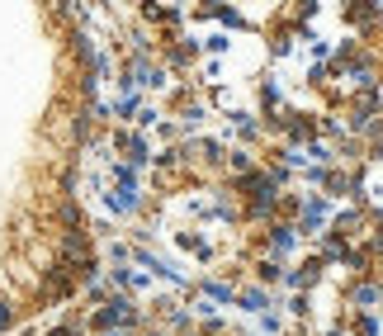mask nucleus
Segmentation results:
<instances>
[{"label":"nucleus","instance_id":"obj_12","mask_svg":"<svg viewBox=\"0 0 383 336\" xmlns=\"http://www.w3.org/2000/svg\"><path fill=\"white\" fill-rule=\"evenodd\" d=\"M52 336H71V332H52Z\"/></svg>","mask_w":383,"mask_h":336},{"label":"nucleus","instance_id":"obj_2","mask_svg":"<svg viewBox=\"0 0 383 336\" xmlns=\"http://www.w3.org/2000/svg\"><path fill=\"white\" fill-rule=\"evenodd\" d=\"M293 246H298V223H274L270 227V251L284 256V251H293Z\"/></svg>","mask_w":383,"mask_h":336},{"label":"nucleus","instance_id":"obj_11","mask_svg":"<svg viewBox=\"0 0 383 336\" xmlns=\"http://www.w3.org/2000/svg\"><path fill=\"white\" fill-rule=\"evenodd\" d=\"M237 128H241V138H255V133H260V128H255V119H237Z\"/></svg>","mask_w":383,"mask_h":336},{"label":"nucleus","instance_id":"obj_7","mask_svg":"<svg viewBox=\"0 0 383 336\" xmlns=\"http://www.w3.org/2000/svg\"><path fill=\"white\" fill-rule=\"evenodd\" d=\"M355 332L360 336H379V318H374V313H355Z\"/></svg>","mask_w":383,"mask_h":336},{"label":"nucleus","instance_id":"obj_1","mask_svg":"<svg viewBox=\"0 0 383 336\" xmlns=\"http://www.w3.org/2000/svg\"><path fill=\"white\" fill-rule=\"evenodd\" d=\"M327 223V199L322 194H312V199H303V208H298V232H312V227Z\"/></svg>","mask_w":383,"mask_h":336},{"label":"nucleus","instance_id":"obj_5","mask_svg":"<svg viewBox=\"0 0 383 336\" xmlns=\"http://www.w3.org/2000/svg\"><path fill=\"white\" fill-rule=\"evenodd\" d=\"M351 19H355V24H365V29H374V24L383 19V10H379V5H351Z\"/></svg>","mask_w":383,"mask_h":336},{"label":"nucleus","instance_id":"obj_6","mask_svg":"<svg viewBox=\"0 0 383 336\" xmlns=\"http://www.w3.org/2000/svg\"><path fill=\"white\" fill-rule=\"evenodd\" d=\"M241 308H251V313H265V308H270L265 289H246V294H241Z\"/></svg>","mask_w":383,"mask_h":336},{"label":"nucleus","instance_id":"obj_4","mask_svg":"<svg viewBox=\"0 0 383 336\" xmlns=\"http://www.w3.org/2000/svg\"><path fill=\"white\" fill-rule=\"evenodd\" d=\"M351 256V246H346V237H336V232H327L322 237V260H346Z\"/></svg>","mask_w":383,"mask_h":336},{"label":"nucleus","instance_id":"obj_10","mask_svg":"<svg viewBox=\"0 0 383 336\" xmlns=\"http://www.w3.org/2000/svg\"><path fill=\"white\" fill-rule=\"evenodd\" d=\"M208 294H213L218 304H227V299H232V289H227V284H208Z\"/></svg>","mask_w":383,"mask_h":336},{"label":"nucleus","instance_id":"obj_3","mask_svg":"<svg viewBox=\"0 0 383 336\" xmlns=\"http://www.w3.org/2000/svg\"><path fill=\"white\" fill-rule=\"evenodd\" d=\"M383 294H379V284H374V280H365V284H355L351 289V304L360 308V313H369V304H379Z\"/></svg>","mask_w":383,"mask_h":336},{"label":"nucleus","instance_id":"obj_9","mask_svg":"<svg viewBox=\"0 0 383 336\" xmlns=\"http://www.w3.org/2000/svg\"><path fill=\"white\" fill-rule=\"evenodd\" d=\"M355 227H365V213H341V232H355Z\"/></svg>","mask_w":383,"mask_h":336},{"label":"nucleus","instance_id":"obj_8","mask_svg":"<svg viewBox=\"0 0 383 336\" xmlns=\"http://www.w3.org/2000/svg\"><path fill=\"white\" fill-rule=\"evenodd\" d=\"M260 280H265V284H274V280H284V270H279V260H265V265H260Z\"/></svg>","mask_w":383,"mask_h":336}]
</instances>
